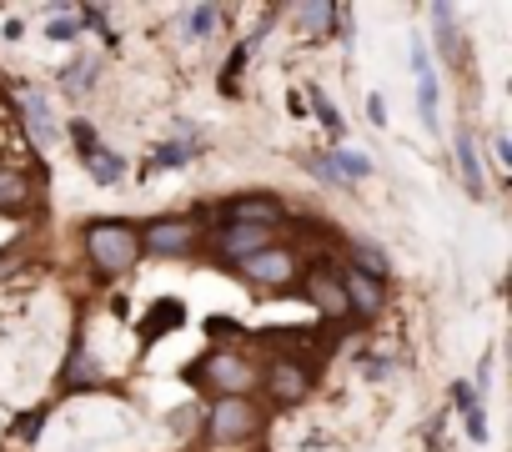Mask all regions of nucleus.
<instances>
[{"mask_svg":"<svg viewBox=\"0 0 512 452\" xmlns=\"http://www.w3.org/2000/svg\"><path fill=\"white\" fill-rule=\"evenodd\" d=\"M86 257L101 277H126L141 262V226L131 221H91L86 226Z\"/></svg>","mask_w":512,"mask_h":452,"instance_id":"nucleus-1","label":"nucleus"},{"mask_svg":"<svg viewBox=\"0 0 512 452\" xmlns=\"http://www.w3.org/2000/svg\"><path fill=\"white\" fill-rule=\"evenodd\" d=\"M262 427V412L251 407V397H216L206 412V442L226 447V442H246Z\"/></svg>","mask_w":512,"mask_h":452,"instance_id":"nucleus-2","label":"nucleus"},{"mask_svg":"<svg viewBox=\"0 0 512 452\" xmlns=\"http://www.w3.org/2000/svg\"><path fill=\"white\" fill-rule=\"evenodd\" d=\"M186 382H211L216 397H246L251 387V362L236 352H206L196 367H186Z\"/></svg>","mask_w":512,"mask_h":452,"instance_id":"nucleus-3","label":"nucleus"},{"mask_svg":"<svg viewBox=\"0 0 512 452\" xmlns=\"http://www.w3.org/2000/svg\"><path fill=\"white\" fill-rule=\"evenodd\" d=\"M196 242H201V232L191 216H156L141 226V252H151V257H191Z\"/></svg>","mask_w":512,"mask_h":452,"instance_id":"nucleus-4","label":"nucleus"},{"mask_svg":"<svg viewBox=\"0 0 512 452\" xmlns=\"http://www.w3.org/2000/svg\"><path fill=\"white\" fill-rule=\"evenodd\" d=\"M337 292H342L347 312L362 317V322H377L382 307H387V282H377V277H367V272H357V267H342V272H337Z\"/></svg>","mask_w":512,"mask_h":452,"instance_id":"nucleus-5","label":"nucleus"},{"mask_svg":"<svg viewBox=\"0 0 512 452\" xmlns=\"http://www.w3.org/2000/svg\"><path fill=\"white\" fill-rule=\"evenodd\" d=\"M76 131V146H81V166L91 171V181L96 186H116L121 176H126V156L121 151H111V146H101L96 136H91V126L81 131V126H71Z\"/></svg>","mask_w":512,"mask_h":452,"instance_id":"nucleus-6","label":"nucleus"},{"mask_svg":"<svg viewBox=\"0 0 512 452\" xmlns=\"http://www.w3.org/2000/svg\"><path fill=\"white\" fill-rule=\"evenodd\" d=\"M272 247V232L267 226H236V221H221V232H216V252L226 257V262H246V257H256V252H267Z\"/></svg>","mask_w":512,"mask_h":452,"instance_id":"nucleus-7","label":"nucleus"},{"mask_svg":"<svg viewBox=\"0 0 512 452\" xmlns=\"http://www.w3.org/2000/svg\"><path fill=\"white\" fill-rule=\"evenodd\" d=\"M226 221H236V226H272L282 221V201L272 196V191H246L241 201H226V211H221Z\"/></svg>","mask_w":512,"mask_h":452,"instance_id":"nucleus-8","label":"nucleus"},{"mask_svg":"<svg viewBox=\"0 0 512 452\" xmlns=\"http://www.w3.org/2000/svg\"><path fill=\"white\" fill-rule=\"evenodd\" d=\"M267 392L292 407V402L312 397V372H307L302 362H292V357H277V362L267 367Z\"/></svg>","mask_w":512,"mask_h":452,"instance_id":"nucleus-9","label":"nucleus"},{"mask_svg":"<svg viewBox=\"0 0 512 452\" xmlns=\"http://www.w3.org/2000/svg\"><path fill=\"white\" fill-rule=\"evenodd\" d=\"M412 76H417V116H422L427 131H437V76H432L422 36H412Z\"/></svg>","mask_w":512,"mask_h":452,"instance_id":"nucleus-10","label":"nucleus"},{"mask_svg":"<svg viewBox=\"0 0 512 452\" xmlns=\"http://www.w3.org/2000/svg\"><path fill=\"white\" fill-rule=\"evenodd\" d=\"M241 272L251 277V282H262V287H277V282H287L292 272H297V262H292V252L287 247H267V252H256V257H246L241 262Z\"/></svg>","mask_w":512,"mask_h":452,"instance_id":"nucleus-11","label":"nucleus"},{"mask_svg":"<svg viewBox=\"0 0 512 452\" xmlns=\"http://www.w3.org/2000/svg\"><path fill=\"white\" fill-rule=\"evenodd\" d=\"M61 387H71V392H81V387H106V372H101V362L91 357L86 337H76V352H71V362L61 367Z\"/></svg>","mask_w":512,"mask_h":452,"instance_id":"nucleus-12","label":"nucleus"},{"mask_svg":"<svg viewBox=\"0 0 512 452\" xmlns=\"http://www.w3.org/2000/svg\"><path fill=\"white\" fill-rule=\"evenodd\" d=\"M21 111H26V126H31L36 146H56L61 126H56V116H51V106H46V96H41L36 86H26V91H21Z\"/></svg>","mask_w":512,"mask_h":452,"instance_id":"nucleus-13","label":"nucleus"},{"mask_svg":"<svg viewBox=\"0 0 512 452\" xmlns=\"http://www.w3.org/2000/svg\"><path fill=\"white\" fill-rule=\"evenodd\" d=\"M201 156V141L196 136H176V141H161L151 156H146V176H156V171H181V166H191Z\"/></svg>","mask_w":512,"mask_h":452,"instance_id":"nucleus-14","label":"nucleus"},{"mask_svg":"<svg viewBox=\"0 0 512 452\" xmlns=\"http://www.w3.org/2000/svg\"><path fill=\"white\" fill-rule=\"evenodd\" d=\"M457 176H462V191L472 196V201H482V161H477V146H472V131H457Z\"/></svg>","mask_w":512,"mask_h":452,"instance_id":"nucleus-15","label":"nucleus"},{"mask_svg":"<svg viewBox=\"0 0 512 452\" xmlns=\"http://www.w3.org/2000/svg\"><path fill=\"white\" fill-rule=\"evenodd\" d=\"M181 317H186V307H181L176 297H161V302L146 312V322H141V342H156V337L176 332V327H181Z\"/></svg>","mask_w":512,"mask_h":452,"instance_id":"nucleus-16","label":"nucleus"},{"mask_svg":"<svg viewBox=\"0 0 512 452\" xmlns=\"http://www.w3.org/2000/svg\"><path fill=\"white\" fill-rule=\"evenodd\" d=\"M347 247H352V267H357V272H367V277H377V282L392 277V262H387V252H382L372 237H352Z\"/></svg>","mask_w":512,"mask_h":452,"instance_id":"nucleus-17","label":"nucleus"},{"mask_svg":"<svg viewBox=\"0 0 512 452\" xmlns=\"http://www.w3.org/2000/svg\"><path fill=\"white\" fill-rule=\"evenodd\" d=\"M327 161H332V171L342 176V186H352V181H367V176H372V156H367V151H357V146H337V151H327Z\"/></svg>","mask_w":512,"mask_h":452,"instance_id":"nucleus-18","label":"nucleus"},{"mask_svg":"<svg viewBox=\"0 0 512 452\" xmlns=\"http://www.w3.org/2000/svg\"><path fill=\"white\" fill-rule=\"evenodd\" d=\"M76 36H81V16H76L71 6H51L46 41H56V46H76Z\"/></svg>","mask_w":512,"mask_h":452,"instance_id":"nucleus-19","label":"nucleus"},{"mask_svg":"<svg viewBox=\"0 0 512 452\" xmlns=\"http://www.w3.org/2000/svg\"><path fill=\"white\" fill-rule=\"evenodd\" d=\"M297 21L307 26V36H332V26L342 21V11L322 0V6H297Z\"/></svg>","mask_w":512,"mask_h":452,"instance_id":"nucleus-20","label":"nucleus"},{"mask_svg":"<svg viewBox=\"0 0 512 452\" xmlns=\"http://www.w3.org/2000/svg\"><path fill=\"white\" fill-rule=\"evenodd\" d=\"M216 26H221V11H216V6H191V11H186V36H191V41H211Z\"/></svg>","mask_w":512,"mask_h":452,"instance_id":"nucleus-21","label":"nucleus"},{"mask_svg":"<svg viewBox=\"0 0 512 452\" xmlns=\"http://www.w3.org/2000/svg\"><path fill=\"white\" fill-rule=\"evenodd\" d=\"M96 71H101L96 61H81V56H76V61L61 71V86H66L71 96H81V91H91V86H96Z\"/></svg>","mask_w":512,"mask_h":452,"instance_id":"nucleus-22","label":"nucleus"},{"mask_svg":"<svg viewBox=\"0 0 512 452\" xmlns=\"http://www.w3.org/2000/svg\"><path fill=\"white\" fill-rule=\"evenodd\" d=\"M307 101H312V111H317V121L332 131V136H342L347 126H342V116H337V106H332V96L322 91V86H307Z\"/></svg>","mask_w":512,"mask_h":452,"instance_id":"nucleus-23","label":"nucleus"},{"mask_svg":"<svg viewBox=\"0 0 512 452\" xmlns=\"http://www.w3.org/2000/svg\"><path fill=\"white\" fill-rule=\"evenodd\" d=\"M26 196H31V181H26V176H16V171H0V206L16 211V206H26Z\"/></svg>","mask_w":512,"mask_h":452,"instance_id":"nucleus-24","label":"nucleus"},{"mask_svg":"<svg viewBox=\"0 0 512 452\" xmlns=\"http://www.w3.org/2000/svg\"><path fill=\"white\" fill-rule=\"evenodd\" d=\"M46 417H51V407L21 412V417H16V427H11V437H21V442H41V432H46Z\"/></svg>","mask_w":512,"mask_h":452,"instance_id":"nucleus-25","label":"nucleus"},{"mask_svg":"<svg viewBox=\"0 0 512 452\" xmlns=\"http://www.w3.org/2000/svg\"><path fill=\"white\" fill-rule=\"evenodd\" d=\"M302 166H307V171H312L317 181H327V186H342V176L332 171V161H327V151H307V156H302Z\"/></svg>","mask_w":512,"mask_h":452,"instance_id":"nucleus-26","label":"nucleus"},{"mask_svg":"<svg viewBox=\"0 0 512 452\" xmlns=\"http://www.w3.org/2000/svg\"><path fill=\"white\" fill-rule=\"evenodd\" d=\"M462 422H467V437H472V442H487V437H492V432H487V407H482V402H472V407L462 412Z\"/></svg>","mask_w":512,"mask_h":452,"instance_id":"nucleus-27","label":"nucleus"},{"mask_svg":"<svg viewBox=\"0 0 512 452\" xmlns=\"http://www.w3.org/2000/svg\"><path fill=\"white\" fill-rule=\"evenodd\" d=\"M246 51H251V46H236V56H226V66H221V91H226V96L236 91V76H241V61H246Z\"/></svg>","mask_w":512,"mask_h":452,"instance_id":"nucleus-28","label":"nucleus"},{"mask_svg":"<svg viewBox=\"0 0 512 452\" xmlns=\"http://www.w3.org/2000/svg\"><path fill=\"white\" fill-rule=\"evenodd\" d=\"M492 161H497L502 171H512V141H507V136H497V141H492Z\"/></svg>","mask_w":512,"mask_h":452,"instance_id":"nucleus-29","label":"nucleus"},{"mask_svg":"<svg viewBox=\"0 0 512 452\" xmlns=\"http://www.w3.org/2000/svg\"><path fill=\"white\" fill-rule=\"evenodd\" d=\"M452 402H457V412H467V407H472V402H482V397L472 392V382H457V387H452Z\"/></svg>","mask_w":512,"mask_h":452,"instance_id":"nucleus-30","label":"nucleus"},{"mask_svg":"<svg viewBox=\"0 0 512 452\" xmlns=\"http://www.w3.org/2000/svg\"><path fill=\"white\" fill-rule=\"evenodd\" d=\"M367 116L382 126V121H387V101H382V96H367Z\"/></svg>","mask_w":512,"mask_h":452,"instance_id":"nucleus-31","label":"nucleus"}]
</instances>
